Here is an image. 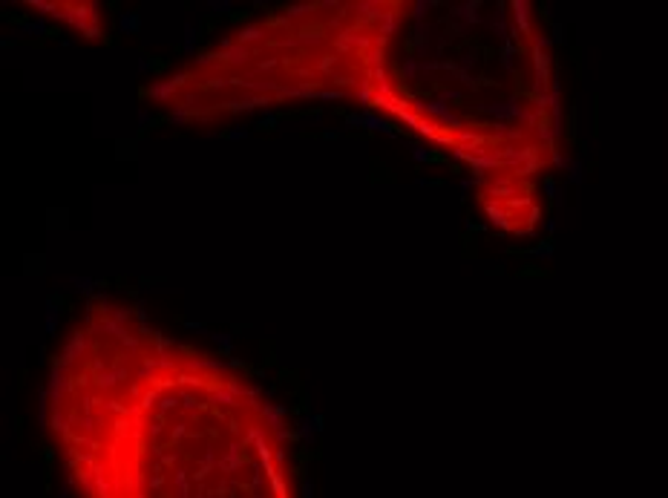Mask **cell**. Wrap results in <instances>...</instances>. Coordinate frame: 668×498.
I'll return each instance as SVG.
<instances>
[{
	"label": "cell",
	"instance_id": "6da1fadb",
	"mask_svg": "<svg viewBox=\"0 0 668 498\" xmlns=\"http://www.w3.org/2000/svg\"><path fill=\"white\" fill-rule=\"evenodd\" d=\"M46 426L78 498H297L268 401L124 303L95 300L67 334Z\"/></svg>",
	"mask_w": 668,
	"mask_h": 498
}]
</instances>
